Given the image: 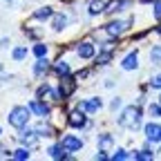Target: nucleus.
Here are the masks:
<instances>
[{
	"instance_id": "obj_1",
	"label": "nucleus",
	"mask_w": 161,
	"mask_h": 161,
	"mask_svg": "<svg viewBox=\"0 0 161 161\" xmlns=\"http://www.w3.org/2000/svg\"><path fill=\"white\" fill-rule=\"evenodd\" d=\"M29 116H31L29 105H14V108L9 110V114H7V123H9L11 128L20 130V128H25V125L29 123Z\"/></svg>"
},
{
	"instance_id": "obj_2",
	"label": "nucleus",
	"mask_w": 161,
	"mask_h": 161,
	"mask_svg": "<svg viewBox=\"0 0 161 161\" xmlns=\"http://www.w3.org/2000/svg\"><path fill=\"white\" fill-rule=\"evenodd\" d=\"M119 128H125V130H136L141 125V110L136 105H128L123 112H121V116L116 119Z\"/></svg>"
},
{
	"instance_id": "obj_3",
	"label": "nucleus",
	"mask_w": 161,
	"mask_h": 161,
	"mask_svg": "<svg viewBox=\"0 0 161 161\" xmlns=\"http://www.w3.org/2000/svg\"><path fill=\"white\" fill-rule=\"evenodd\" d=\"M130 23H132V20H110V23L105 25V34L110 36V38H119L121 34H123V31H128L130 29Z\"/></svg>"
},
{
	"instance_id": "obj_4",
	"label": "nucleus",
	"mask_w": 161,
	"mask_h": 161,
	"mask_svg": "<svg viewBox=\"0 0 161 161\" xmlns=\"http://www.w3.org/2000/svg\"><path fill=\"white\" fill-rule=\"evenodd\" d=\"M58 90H60L63 101L69 98V96L76 92V78H72L69 74H67V76H58Z\"/></svg>"
},
{
	"instance_id": "obj_5",
	"label": "nucleus",
	"mask_w": 161,
	"mask_h": 161,
	"mask_svg": "<svg viewBox=\"0 0 161 161\" xmlns=\"http://www.w3.org/2000/svg\"><path fill=\"white\" fill-rule=\"evenodd\" d=\"M27 105H29L31 114H36V116H40V119H49V114H52V108L45 103L43 98H38V96H36V98H31Z\"/></svg>"
},
{
	"instance_id": "obj_6",
	"label": "nucleus",
	"mask_w": 161,
	"mask_h": 161,
	"mask_svg": "<svg viewBox=\"0 0 161 161\" xmlns=\"http://www.w3.org/2000/svg\"><path fill=\"white\" fill-rule=\"evenodd\" d=\"M76 108L83 110L85 114H96L101 108H103V101H101L98 96H92V98H85V101H78Z\"/></svg>"
},
{
	"instance_id": "obj_7",
	"label": "nucleus",
	"mask_w": 161,
	"mask_h": 161,
	"mask_svg": "<svg viewBox=\"0 0 161 161\" xmlns=\"http://www.w3.org/2000/svg\"><path fill=\"white\" fill-rule=\"evenodd\" d=\"M67 125L78 128V130H80V128H85V125H87V114H85L83 110H78V108H76L74 112L67 114Z\"/></svg>"
},
{
	"instance_id": "obj_8",
	"label": "nucleus",
	"mask_w": 161,
	"mask_h": 161,
	"mask_svg": "<svg viewBox=\"0 0 161 161\" xmlns=\"http://www.w3.org/2000/svg\"><path fill=\"white\" fill-rule=\"evenodd\" d=\"M60 143H63V148L67 152H78L80 148H83V139L76 136V134H65L63 139H60Z\"/></svg>"
},
{
	"instance_id": "obj_9",
	"label": "nucleus",
	"mask_w": 161,
	"mask_h": 161,
	"mask_svg": "<svg viewBox=\"0 0 161 161\" xmlns=\"http://www.w3.org/2000/svg\"><path fill=\"white\" fill-rule=\"evenodd\" d=\"M94 52H96V45H94V43H90V40H83V43H78V47H76L78 58H83V60L94 58Z\"/></svg>"
},
{
	"instance_id": "obj_10",
	"label": "nucleus",
	"mask_w": 161,
	"mask_h": 161,
	"mask_svg": "<svg viewBox=\"0 0 161 161\" xmlns=\"http://www.w3.org/2000/svg\"><path fill=\"white\" fill-rule=\"evenodd\" d=\"M36 139H38V134H36V130L34 128H20V134H18V141H20V143H23V146H34L36 143Z\"/></svg>"
},
{
	"instance_id": "obj_11",
	"label": "nucleus",
	"mask_w": 161,
	"mask_h": 161,
	"mask_svg": "<svg viewBox=\"0 0 161 161\" xmlns=\"http://www.w3.org/2000/svg\"><path fill=\"white\" fill-rule=\"evenodd\" d=\"M130 5H132L130 0H112V3H108V5H105V11H103V14H108V16H114V14H121V11H125Z\"/></svg>"
},
{
	"instance_id": "obj_12",
	"label": "nucleus",
	"mask_w": 161,
	"mask_h": 161,
	"mask_svg": "<svg viewBox=\"0 0 161 161\" xmlns=\"http://www.w3.org/2000/svg\"><path fill=\"white\" fill-rule=\"evenodd\" d=\"M143 132H146V139L148 141H152V143H159L161 141V125L159 123H146V128H143Z\"/></svg>"
},
{
	"instance_id": "obj_13",
	"label": "nucleus",
	"mask_w": 161,
	"mask_h": 161,
	"mask_svg": "<svg viewBox=\"0 0 161 161\" xmlns=\"http://www.w3.org/2000/svg\"><path fill=\"white\" fill-rule=\"evenodd\" d=\"M121 67H123L125 72H132V69H136L139 67V54L136 52H130L123 60H121Z\"/></svg>"
},
{
	"instance_id": "obj_14",
	"label": "nucleus",
	"mask_w": 161,
	"mask_h": 161,
	"mask_svg": "<svg viewBox=\"0 0 161 161\" xmlns=\"http://www.w3.org/2000/svg\"><path fill=\"white\" fill-rule=\"evenodd\" d=\"M34 130H36L38 139H49V136H54V128H52L49 123H45V119L40 121V123H36V125H34Z\"/></svg>"
},
{
	"instance_id": "obj_15",
	"label": "nucleus",
	"mask_w": 161,
	"mask_h": 161,
	"mask_svg": "<svg viewBox=\"0 0 161 161\" xmlns=\"http://www.w3.org/2000/svg\"><path fill=\"white\" fill-rule=\"evenodd\" d=\"M47 154L52 157V159H69V154H67V150L63 148V143H54V146H49L47 148Z\"/></svg>"
},
{
	"instance_id": "obj_16",
	"label": "nucleus",
	"mask_w": 161,
	"mask_h": 161,
	"mask_svg": "<svg viewBox=\"0 0 161 161\" xmlns=\"http://www.w3.org/2000/svg\"><path fill=\"white\" fill-rule=\"evenodd\" d=\"M67 23H69V18H67L65 14H54L52 29H54V31H65V29H67Z\"/></svg>"
},
{
	"instance_id": "obj_17",
	"label": "nucleus",
	"mask_w": 161,
	"mask_h": 161,
	"mask_svg": "<svg viewBox=\"0 0 161 161\" xmlns=\"http://www.w3.org/2000/svg\"><path fill=\"white\" fill-rule=\"evenodd\" d=\"M96 143H98V150H110L112 146H114V136L112 134H108V132H101L98 136H96Z\"/></svg>"
},
{
	"instance_id": "obj_18",
	"label": "nucleus",
	"mask_w": 161,
	"mask_h": 161,
	"mask_svg": "<svg viewBox=\"0 0 161 161\" xmlns=\"http://www.w3.org/2000/svg\"><path fill=\"white\" fill-rule=\"evenodd\" d=\"M49 60L47 58H38L36 63H34V76H45L47 72H49Z\"/></svg>"
},
{
	"instance_id": "obj_19",
	"label": "nucleus",
	"mask_w": 161,
	"mask_h": 161,
	"mask_svg": "<svg viewBox=\"0 0 161 161\" xmlns=\"http://www.w3.org/2000/svg\"><path fill=\"white\" fill-rule=\"evenodd\" d=\"M105 0H92V3H90V7H87V14L90 16H98V14H103L105 11Z\"/></svg>"
},
{
	"instance_id": "obj_20",
	"label": "nucleus",
	"mask_w": 161,
	"mask_h": 161,
	"mask_svg": "<svg viewBox=\"0 0 161 161\" xmlns=\"http://www.w3.org/2000/svg\"><path fill=\"white\" fill-rule=\"evenodd\" d=\"M27 54H29L27 45H18V47H14V52H11V58L16 60V63H23V60L27 58Z\"/></svg>"
},
{
	"instance_id": "obj_21",
	"label": "nucleus",
	"mask_w": 161,
	"mask_h": 161,
	"mask_svg": "<svg viewBox=\"0 0 161 161\" xmlns=\"http://www.w3.org/2000/svg\"><path fill=\"white\" fill-rule=\"evenodd\" d=\"M52 69H54L58 76H67V74L72 72V67H69L67 60H58V63H54V65H52Z\"/></svg>"
},
{
	"instance_id": "obj_22",
	"label": "nucleus",
	"mask_w": 161,
	"mask_h": 161,
	"mask_svg": "<svg viewBox=\"0 0 161 161\" xmlns=\"http://www.w3.org/2000/svg\"><path fill=\"white\" fill-rule=\"evenodd\" d=\"M34 18L36 20H49V18H54V9L52 7H40V9L34 11Z\"/></svg>"
},
{
	"instance_id": "obj_23",
	"label": "nucleus",
	"mask_w": 161,
	"mask_h": 161,
	"mask_svg": "<svg viewBox=\"0 0 161 161\" xmlns=\"http://www.w3.org/2000/svg\"><path fill=\"white\" fill-rule=\"evenodd\" d=\"M132 159H136V161H152V159H154V152H150V146H148V148H143V150L134 152Z\"/></svg>"
},
{
	"instance_id": "obj_24",
	"label": "nucleus",
	"mask_w": 161,
	"mask_h": 161,
	"mask_svg": "<svg viewBox=\"0 0 161 161\" xmlns=\"http://www.w3.org/2000/svg\"><path fill=\"white\" fill-rule=\"evenodd\" d=\"M31 52H34V56H36V58H47V54H49V47H47L45 43H36Z\"/></svg>"
},
{
	"instance_id": "obj_25",
	"label": "nucleus",
	"mask_w": 161,
	"mask_h": 161,
	"mask_svg": "<svg viewBox=\"0 0 161 161\" xmlns=\"http://www.w3.org/2000/svg\"><path fill=\"white\" fill-rule=\"evenodd\" d=\"M110 58H112V49H103V52H98V56H96V67L98 65H108L110 63Z\"/></svg>"
},
{
	"instance_id": "obj_26",
	"label": "nucleus",
	"mask_w": 161,
	"mask_h": 161,
	"mask_svg": "<svg viewBox=\"0 0 161 161\" xmlns=\"http://www.w3.org/2000/svg\"><path fill=\"white\" fill-rule=\"evenodd\" d=\"M11 157H14V159H18V161H25V159H29V157H31V154H29V146H27V148L23 146V148L14 150V152H11Z\"/></svg>"
},
{
	"instance_id": "obj_27",
	"label": "nucleus",
	"mask_w": 161,
	"mask_h": 161,
	"mask_svg": "<svg viewBox=\"0 0 161 161\" xmlns=\"http://www.w3.org/2000/svg\"><path fill=\"white\" fill-rule=\"evenodd\" d=\"M150 63L152 65H161V45H154L150 49Z\"/></svg>"
},
{
	"instance_id": "obj_28",
	"label": "nucleus",
	"mask_w": 161,
	"mask_h": 161,
	"mask_svg": "<svg viewBox=\"0 0 161 161\" xmlns=\"http://www.w3.org/2000/svg\"><path fill=\"white\" fill-rule=\"evenodd\" d=\"M49 92H52V85H49V83H43V85H38L36 96H38V98H43V96H49Z\"/></svg>"
},
{
	"instance_id": "obj_29",
	"label": "nucleus",
	"mask_w": 161,
	"mask_h": 161,
	"mask_svg": "<svg viewBox=\"0 0 161 161\" xmlns=\"http://www.w3.org/2000/svg\"><path fill=\"white\" fill-rule=\"evenodd\" d=\"M112 159H114V161H125V159H132V154H128V150H123V148H119V150L112 154Z\"/></svg>"
},
{
	"instance_id": "obj_30",
	"label": "nucleus",
	"mask_w": 161,
	"mask_h": 161,
	"mask_svg": "<svg viewBox=\"0 0 161 161\" xmlns=\"http://www.w3.org/2000/svg\"><path fill=\"white\" fill-rule=\"evenodd\" d=\"M148 112H150V116H161V103H152L148 108Z\"/></svg>"
},
{
	"instance_id": "obj_31",
	"label": "nucleus",
	"mask_w": 161,
	"mask_h": 161,
	"mask_svg": "<svg viewBox=\"0 0 161 161\" xmlns=\"http://www.w3.org/2000/svg\"><path fill=\"white\" fill-rule=\"evenodd\" d=\"M150 87L161 90V74H157V76H152V78H150Z\"/></svg>"
},
{
	"instance_id": "obj_32",
	"label": "nucleus",
	"mask_w": 161,
	"mask_h": 161,
	"mask_svg": "<svg viewBox=\"0 0 161 161\" xmlns=\"http://www.w3.org/2000/svg\"><path fill=\"white\" fill-rule=\"evenodd\" d=\"M154 18L161 20V0H154Z\"/></svg>"
},
{
	"instance_id": "obj_33",
	"label": "nucleus",
	"mask_w": 161,
	"mask_h": 161,
	"mask_svg": "<svg viewBox=\"0 0 161 161\" xmlns=\"http://www.w3.org/2000/svg\"><path fill=\"white\" fill-rule=\"evenodd\" d=\"M94 159H96V161H105V159H108V154H105V150H98V152L94 154Z\"/></svg>"
},
{
	"instance_id": "obj_34",
	"label": "nucleus",
	"mask_w": 161,
	"mask_h": 161,
	"mask_svg": "<svg viewBox=\"0 0 161 161\" xmlns=\"http://www.w3.org/2000/svg\"><path fill=\"white\" fill-rule=\"evenodd\" d=\"M110 108H112V110H116V108H121V98H114V101H112V105H110Z\"/></svg>"
},
{
	"instance_id": "obj_35",
	"label": "nucleus",
	"mask_w": 161,
	"mask_h": 161,
	"mask_svg": "<svg viewBox=\"0 0 161 161\" xmlns=\"http://www.w3.org/2000/svg\"><path fill=\"white\" fill-rule=\"evenodd\" d=\"M5 3H7V5H11V3H14V0H5Z\"/></svg>"
},
{
	"instance_id": "obj_36",
	"label": "nucleus",
	"mask_w": 161,
	"mask_h": 161,
	"mask_svg": "<svg viewBox=\"0 0 161 161\" xmlns=\"http://www.w3.org/2000/svg\"><path fill=\"white\" fill-rule=\"evenodd\" d=\"M157 31H159V34H161V27H159V29H157Z\"/></svg>"
},
{
	"instance_id": "obj_37",
	"label": "nucleus",
	"mask_w": 161,
	"mask_h": 161,
	"mask_svg": "<svg viewBox=\"0 0 161 161\" xmlns=\"http://www.w3.org/2000/svg\"><path fill=\"white\" fill-rule=\"evenodd\" d=\"M0 134H3V128H0Z\"/></svg>"
},
{
	"instance_id": "obj_38",
	"label": "nucleus",
	"mask_w": 161,
	"mask_h": 161,
	"mask_svg": "<svg viewBox=\"0 0 161 161\" xmlns=\"http://www.w3.org/2000/svg\"><path fill=\"white\" fill-rule=\"evenodd\" d=\"M159 103H161V96H159Z\"/></svg>"
}]
</instances>
